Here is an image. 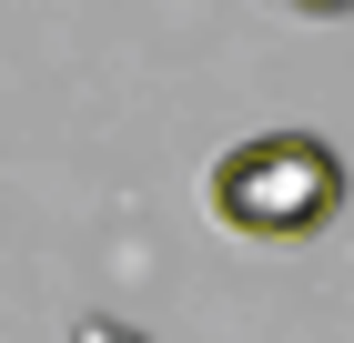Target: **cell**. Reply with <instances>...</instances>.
I'll return each instance as SVG.
<instances>
[{
  "instance_id": "1",
  "label": "cell",
  "mask_w": 354,
  "mask_h": 343,
  "mask_svg": "<svg viewBox=\"0 0 354 343\" xmlns=\"http://www.w3.org/2000/svg\"><path fill=\"white\" fill-rule=\"evenodd\" d=\"M334 202H344V172L314 132H253L213 161V212L243 242H304Z\"/></svg>"
},
{
  "instance_id": "2",
  "label": "cell",
  "mask_w": 354,
  "mask_h": 343,
  "mask_svg": "<svg viewBox=\"0 0 354 343\" xmlns=\"http://www.w3.org/2000/svg\"><path fill=\"white\" fill-rule=\"evenodd\" d=\"M294 10H344V0H294Z\"/></svg>"
}]
</instances>
